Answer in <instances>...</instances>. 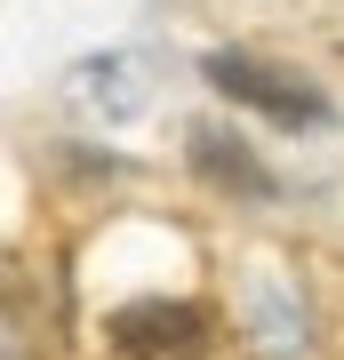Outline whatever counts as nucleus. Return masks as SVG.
<instances>
[{
	"label": "nucleus",
	"instance_id": "1",
	"mask_svg": "<svg viewBox=\"0 0 344 360\" xmlns=\"http://www.w3.org/2000/svg\"><path fill=\"white\" fill-rule=\"evenodd\" d=\"M64 104H72L80 120H96V129H120V120H136L144 104H153V65H144L136 49L80 56V65L64 72Z\"/></svg>",
	"mask_w": 344,
	"mask_h": 360
},
{
	"label": "nucleus",
	"instance_id": "2",
	"mask_svg": "<svg viewBox=\"0 0 344 360\" xmlns=\"http://www.w3.org/2000/svg\"><path fill=\"white\" fill-rule=\"evenodd\" d=\"M208 80H217L232 104H256L265 120H281V129H320V120H329V104H320L312 80H296L281 65H256V56H208Z\"/></svg>",
	"mask_w": 344,
	"mask_h": 360
},
{
	"label": "nucleus",
	"instance_id": "3",
	"mask_svg": "<svg viewBox=\"0 0 344 360\" xmlns=\"http://www.w3.org/2000/svg\"><path fill=\"white\" fill-rule=\"evenodd\" d=\"M113 336L136 360H200V312L192 304H128Z\"/></svg>",
	"mask_w": 344,
	"mask_h": 360
},
{
	"label": "nucleus",
	"instance_id": "4",
	"mask_svg": "<svg viewBox=\"0 0 344 360\" xmlns=\"http://www.w3.org/2000/svg\"><path fill=\"white\" fill-rule=\"evenodd\" d=\"M192 168H200L217 193H241V200H272V168L248 153V136H224V129H192Z\"/></svg>",
	"mask_w": 344,
	"mask_h": 360
},
{
	"label": "nucleus",
	"instance_id": "5",
	"mask_svg": "<svg viewBox=\"0 0 344 360\" xmlns=\"http://www.w3.org/2000/svg\"><path fill=\"white\" fill-rule=\"evenodd\" d=\"M8 360H16V352H8Z\"/></svg>",
	"mask_w": 344,
	"mask_h": 360
}]
</instances>
